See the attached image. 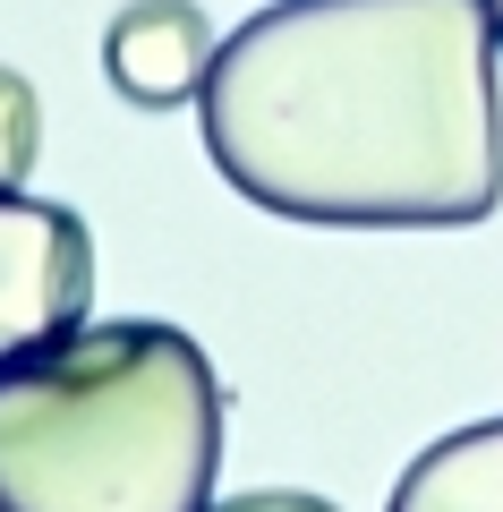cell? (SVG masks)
Segmentation results:
<instances>
[{"instance_id": "cell-1", "label": "cell", "mask_w": 503, "mask_h": 512, "mask_svg": "<svg viewBox=\"0 0 503 512\" xmlns=\"http://www.w3.org/2000/svg\"><path fill=\"white\" fill-rule=\"evenodd\" d=\"M486 0H273L222 35L197 94L214 171L324 231H461L503 197Z\"/></svg>"}, {"instance_id": "cell-2", "label": "cell", "mask_w": 503, "mask_h": 512, "mask_svg": "<svg viewBox=\"0 0 503 512\" xmlns=\"http://www.w3.org/2000/svg\"><path fill=\"white\" fill-rule=\"evenodd\" d=\"M222 410L197 333L77 325L0 367V512H214Z\"/></svg>"}, {"instance_id": "cell-3", "label": "cell", "mask_w": 503, "mask_h": 512, "mask_svg": "<svg viewBox=\"0 0 503 512\" xmlns=\"http://www.w3.org/2000/svg\"><path fill=\"white\" fill-rule=\"evenodd\" d=\"M94 316V231L52 197H0V367L69 342Z\"/></svg>"}, {"instance_id": "cell-4", "label": "cell", "mask_w": 503, "mask_h": 512, "mask_svg": "<svg viewBox=\"0 0 503 512\" xmlns=\"http://www.w3.org/2000/svg\"><path fill=\"white\" fill-rule=\"evenodd\" d=\"M222 35L197 0H128L103 26V77L120 103L137 111H180L205 94V69H214Z\"/></svg>"}, {"instance_id": "cell-5", "label": "cell", "mask_w": 503, "mask_h": 512, "mask_svg": "<svg viewBox=\"0 0 503 512\" xmlns=\"http://www.w3.org/2000/svg\"><path fill=\"white\" fill-rule=\"evenodd\" d=\"M384 512H503V419L452 427L393 478Z\"/></svg>"}, {"instance_id": "cell-6", "label": "cell", "mask_w": 503, "mask_h": 512, "mask_svg": "<svg viewBox=\"0 0 503 512\" xmlns=\"http://www.w3.org/2000/svg\"><path fill=\"white\" fill-rule=\"evenodd\" d=\"M35 163H43V94L0 60V197L35 180Z\"/></svg>"}, {"instance_id": "cell-7", "label": "cell", "mask_w": 503, "mask_h": 512, "mask_svg": "<svg viewBox=\"0 0 503 512\" xmlns=\"http://www.w3.org/2000/svg\"><path fill=\"white\" fill-rule=\"evenodd\" d=\"M214 512H342V504H324V495H307V487H256V495L214 504Z\"/></svg>"}, {"instance_id": "cell-8", "label": "cell", "mask_w": 503, "mask_h": 512, "mask_svg": "<svg viewBox=\"0 0 503 512\" xmlns=\"http://www.w3.org/2000/svg\"><path fill=\"white\" fill-rule=\"evenodd\" d=\"M486 18H495V43H503V0H486Z\"/></svg>"}]
</instances>
